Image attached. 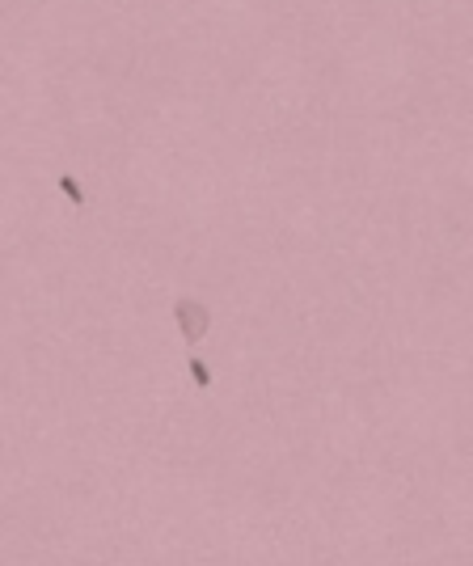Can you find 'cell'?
<instances>
[{
  "mask_svg": "<svg viewBox=\"0 0 473 566\" xmlns=\"http://www.w3.org/2000/svg\"><path fill=\"white\" fill-rule=\"evenodd\" d=\"M174 322H178L186 343H203V334L212 330V309L195 296H182V300H174Z\"/></svg>",
  "mask_w": 473,
  "mask_h": 566,
  "instance_id": "cell-1",
  "label": "cell"
},
{
  "mask_svg": "<svg viewBox=\"0 0 473 566\" xmlns=\"http://www.w3.org/2000/svg\"><path fill=\"white\" fill-rule=\"evenodd\" d=\"M60 191L68 195V203L72 207H85L89 199H85V191H81V178H72V174H60Z\"/></svg>",
  "mask_w": 473,
  "mask_h": 566,
  "instance_id": "cell-2",
  "label": "cell"
},
{
  "mask_svg": "<svg viewBox=\"0 0 473 566\" xmlns=\"http://www.w3.org/2000/svg\"><path fill=\"white\" fill-rule=\"evenodd\" d=\"M186 368H191V381H195L199 389H212V368H207L199 355H191V360H186Z\"/></svg>",
  "mask_w": 473,
  "mask_h": 566,
  "instance_id": "cell-3",
  "label": "cell"
}]
</instances>
